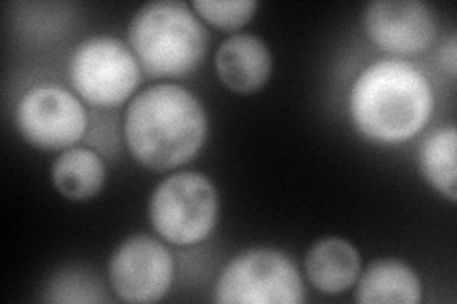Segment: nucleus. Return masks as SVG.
I'll return each instance as SVG.
<instances>
[{
	"label": "nucleus",
	"instance_id": "obj_2",
	"mask_svg": "<svg viewBox=\"0 0 457 304\" xmlns=\"http://www.w3.org/2000/svg\"><path fill=\"white\" fill-rule=\"evenodd\" d=\"M435 107L431 82L403 60H379L356 77L349 92L354 127L381 144L404 143L421 132Z\"/></svg>",
	"mask_w": 457,
	"mask_h": 304
},
{
	"label": "nucleus",
	"instance_id": "obj_11",
	"mask_svg": "<svg viewBox=\"0 0 457 304\" xmlns=\"http://www.w3.org/2000/svg\"><path fill=\"white\" fill-rule=\"evenodd\" d=\"M305 274L320 293H343L359 278L361 253L349 240L337 236L322 238L307 251Z\"/></svg>",
	"mask_w": 457,
	"mask_h": 304
},
{
	"label": "nucleus",
	"instance_id": "obj_15",
	"mask_svg": "<svg viewBox=\"0 0 457 304\" xmlns=\"http://www.w3.org/2000/svg\"><path fill=\"white\" fill-rule=\"evenodd\" d=\"M193 10L212 25L237 29L252 20L257 3L255 0H195Z\"/></svg>",
	"mask_w": 457,
	"mask_h": 304
},
{
	"label": "nucleus",
	"instance_id": "obj_12",
	"mask_svg": "<svg viewBox=\"0 0 457 304\" xmlns=\"http://www.w3.org/2000/svg\"><path fill=\"white\" fill-rule=\"evenodd\" d=\"M356 285V300L364 304H418L423 295L418 272L398 259L370 263Z\"/></svg>",
	"mask_w": 457,
	"mask_h": 304
},
{
	"label": "nucleus",
	"instance_id": "obj_6",
	"mask_svg": "<svg viewBox=\"0 0 457 304\" xmlns=\"http://www.w3.org/2000/svg\"><path fill=\"white\" fill-rule=\"evenodd\" d=\"M139 62L122 40L96 35L75 48L69 60L73 90L97 107H112L132 95L139 84Z\"/></svg>",
	"mask_w": 457,
	"mask_h": 304
},
{
	"label": "nucleus",
	"instance_id": "obj_7",
	"mask_svg": "<svg viewBox=\"0 0 457 304\" xmlns=\"http://www.w3.org/2000/svg\"><path fill=\"white\" fill-rule=\"evenodd\" d=\"M88 114L80 99L55 84L29 90L16 107V126L38 149H71L84 136Z\"/></svg>",
	"mask_w": 457,
	"mask_h": 304
},
{
	"label": "nucleus",
	"instance_id": "obj_5",
	"mask_svg": "<svg viewBox=\"0 0 457 304\" xmlns=\"http://www.w3.org/2000/svg\"><path fill=\"white\" fill-rule=\"evenodd\" d=\"M213 299L228 304H299L305 292L302 274L288 255L253 248L223 268Z\"/></svg>",
	"mask_w": 457,
	"mask_h": 304
},
{
	"label": "nucleus",
	"instance_id": "obj_17",
	"mask_svg": "<svg viewBox=\"0 0 457 304\" xmlns=\"http://www.w3.org/2000/svg\"><path fill=\"white\" fill-rule=\"evenodd\" d=\"M438 62L440 67L448 72V77H455L457 69V38L455 35H450L445 42H442V48L438 50Z\"/></svg>",
	"mask_w": 457,
	"mask_h": 304
},
{
	"label": "nucleus",
	"instance_id": "obj_3",
	"mask_svg": "<svg viewBox=\"0 0 457 304\" xmlns=\"http://www.w3.org/2000/svg\"><path fill=\"white\" fill-rule=\"evenodd\" d=\"M128 40L151 77H185L203 65L208 31L196 13L178 0L143 4L128 25Z\"/></svg>",
	"mask_w": 457,
	"mask_h": 304
},
{
	"label": "nucleus",
	"instance_id": "obj_14",
	"mask_svg": "<svg viewBox=\"0 0 457 304\" xmlns=\"http://www.w3.org/2000/svg\"><path fill=\"white\" fill-rule=\"evenodd\" d=\"M455 151L457 129L453 126L435 129L421 141L418 149V166L423 179L452 201L457 198Z\"/></svg>",
	"mask_w": 457,
	"mask_h": 304
},
{
	"label": "nucleus",
	"instance_id": "obj_16",
	"mask_svg": "<svg viewBox=\"0 0 457 304\" xmlns=\"http://www.w3.org/2000/svg\"><path fill=\"white\" fill-rule=\"evenodd\" d=\"M99 289L102 287L97 285L96 278L86 276V274H80L79 270L60 272L48 283V300H102L104 297L99 295Z\"/></svg>",
	"mask_w": 457,
	"mask_h": 304
},
{
	"label": "nucleus",
	"instance_id": "obj_9",
	"mask_svg": "<svg viewBox=\"0 0 457 304\" xmlns=\"http://www.w3.org/2000/svg\"><path fill=\"white\" fill-rule=\"evenodd\" d=\"M362 27L376 46L393 53L423 52L436 35L433 12L420 0H374L362 12Z\"/></svg>",
	"mask_w": 457,
	"mask_h": 304
},
{
	"label": "nucleus",
	"instance_id": "obj_13",
	"mask_svg": "<svg viewBox=\"0 0 457 304\" xmlns=\"http://www.w3.org/2000/svg\"><path fill=\"white\" fill-rule=\"evenodd\" d=\"M107 168L102 156L90 149L71 147L54 160L52 183L69 200H88L102 191Z\"/></svg>",
	"mask_w": 457,
	"mask_h": 304
},
{
	"label": "nucleus",
	"instance_id": "obj_10",
	"mask_svg": "<svg viewBox=\"0 0 457 304\" xmlns=\"http://www.w3.org/2000/svg\"><path fill=\"white\" fill-rule=\"evenodd\" d=\"M216 70L225 88L237 94H252L269 80L273 70V55L263 38L250 33H237L220 45Z\"/></svg>",
	"mask_w": 457,
	"mask_h": 304
},
{
	"label": "nucleus",
	"instance_id": "obj_8",
	"mask_svg": "<svg viewBox=\"0 0 457 304\" xmlns=\"http://www.w3.org/2000/svg\"><path fill=\"white\" fill-rule=\"evenodd\" d=\"M174 280V259L166 245L149 234L126 238L109 260V282L128 302L161 300Z\"/></svg>",
	"mask_w": 457,
	"mask_h": 304
},
{
	"label": "nucleus",
	"instance_id": "obj_4",
	"mask_svg": "<svg viewBox=\"0 0 457 304\" xmlns=\"http://www.w3.org/2000/svg\"><path fill=\"white\" fill-rule=\"evenodd\" d=\"M220 215L218 188L198 171H178L154 188L149 221L164 240L191 245L210 236Z\"/></svg>",
	"mask_w": 457,
	"mask_h": 304
},
{
	"label": "nucleus",
	"instance_id": "obj_1",
	"mask_svg": "<svg viewBox=\"0 0 457 304\" xmlns=\"http://www.w3.org/2000/svg\"><path fill=\"white\" fill-rule=\"evenodd\" d=\"M208 117L203 103L178 84H156L137 94L124 117V139L137 162L170 169L203 149Z\"/></svg>",
	"mask_w": 457,
	"mask_h": 304
}]
</instances>
